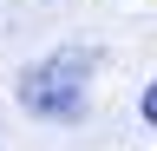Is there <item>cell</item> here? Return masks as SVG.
I'll return each instance as SVG.
<instances>
[{
    "label": "cell",
    "mask_w": 157,
    "mask_h": 151,
    "mask_svg": "<svg viewBox=\"0 0 157 151\" xmlns=\"http://www.w3.org/2000/svg\"><path fill=\"white\" fill-rule=\"evenodd\" d=\"M137 112H144V125H157V79L144 85V99H137Z\"/></svg>",
    "instance_id": "cell-2"
},
{
    "label": "cell",
    "mask_w": 157,
    "mask_h": 151,
    "mask_svg": "<svg viewBox=\"0 0 157 151\" xmlns=\"http://www.w3.org/2000/svg\"><path fill=\"white\" fill-rule=\"evenodd\" d=\"M13 99L46 125H78L85 118V99H92V53L85 46H66V53H46L20 72Z\"/></svg>",
    "instance_id": "cell-1"
}]
</instances>
